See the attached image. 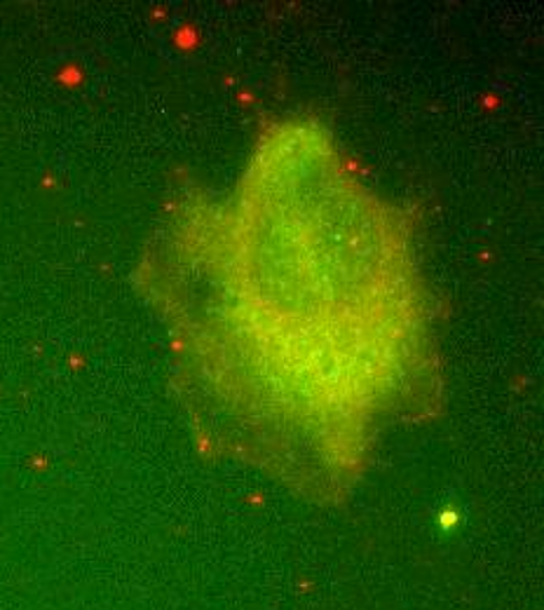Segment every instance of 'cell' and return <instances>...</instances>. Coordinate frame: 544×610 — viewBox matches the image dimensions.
Listing matches in <instances>:
<instances>
[{
  "mask_svg": "<svg viewBox=\"0 0 544 610\" xmlns=\"http://www.w3.org/2000/svg\"><path fill=\"white\" fill-rule=\"evenodd\" d=\"M195 40H197V35H195V31H190V28H181V31L176 33V45L178 47H183V49L192 47Z\"/></svg>",
  "mask_w": 544,
  "mask_h": 610,
  "instance_id": "obj_1",
  "label": "cell"
},
{
  "mask_svg": "<svg viewBox=\"0 0 544 610\" xmlns=\"http://www.w3.org/2000/svg\"><path fill=\"white\" fill-rule=\"evenodd\" d=\"M61 80L66 82V85H78L80 82V71H75L73 66H68L64 73H61Z\"/></svg>",
  "mask_w": 544,
  "mask_h": 610,
  "instance_id": "obj_2",
  "label": "cell"
},
{
  "mask_svg": "<svg viewBox=\"0 0 544 610\" xmlns=\"http://www.w3.org/2000/svg\"><path fill=\"white\" fill-rule=\"evenodd\" d=\"M486 101H488V103H486V106H490V108H493V106H495V103H500V99H495V97H488V99H486Z\"/></svg>",
  "mask_w": 544,
  "mask_h": 610,
  "instance_id": "obj_3",
  "label": "cell"
}]
</instances>
